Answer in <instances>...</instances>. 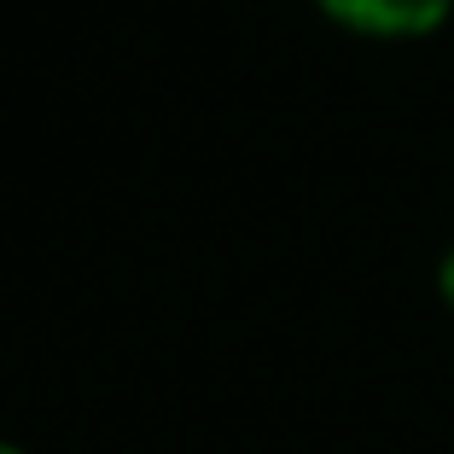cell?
I'll return each instance as SVG.
<instances>
[{"mask_svg":"<svg viewBox=\"0 0 454 454\" xmlns=\"http://www.w3.org/2000/svg\"><path fill=\"white\" fill-rule=\"evenodd\" d=\"M315 6L356 35H431L454 0H315Z\"/></svg>","mask_w":454,"mask_h":454,"instance_id":"6da1fadb","label":"cell"},{"mask_svg":"<svg viewBox=\"0 0 454 454\" xmlns=\"http://www.w3.org/2000/svg\"><path fill=\"white\" fill-rule=\"evenodd\" d=\"M437 292H442V303L454 309V251L442 256V268H437Z\"/></svg>","mask_w":454,"mask_h":454,"instance_id":"7a4b0ae2","label":"cell"},{"mask_svg":"<svg viewBox=\"0 0 454 454\" xmlns=\"http://www.w3.org/2000/svg\"><path fill=\"white\" fill-rule=\"evenodd\" d=\"M0 454H18V449H12V442H0Z\"/></svg>","mask_w":454,"mask_h":454,"instance_id":"3957f363","label":"cell"}]
</instances>
